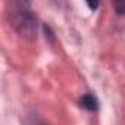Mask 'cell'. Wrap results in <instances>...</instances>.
<instances>
[{
	"label": "cell",
	"mask_w": 125,
	"mask_h": 125,
	"mask_svg": "<svg viewBox=\"0 0 125 125\" xmlns=\"http://www.w3.org/2000/svg\"><path fill=\"white\" fill-rule=\"evenodd\" d=\"M87 6H88L91 10H96V9L99 8V2H94V3H93V2H87Z\"/></svg>",
	"instance_id": "277c9868"
},
{
	"label": "cell",
	"mask_w": 125,
	"mask_h": 125,
	"mask_svg": "<svg viewBox=\"0 0 125 125\" xmlns=\"http://www.w3.org/2000/svg\"><path fill=\"white\" fill-rule=\"evenodd\" d=\"M32 125H49L47 122H44V121H35Z\"/></svg>",
	"instance_id": "5b68a950"
},
{
	"label": "cell",
	"mask_w": 125,
	"mask_h": 125,
	"mask_svg": "<svg viewBox=\"0 0 125 125\" xmlns=\"http://www.w3.org/2000/svg\"><path fill=\"white\" fill-rule=\"evenodd\" d=\"M9 21L13 30L24 38L32 40L37 37V16L28 2H13L9 5Z\"/></svg>",
	"instance_id": "6da1fadb"
},
{
	"label": "cell",
	"mask_w": 125,
	"mask_h": 125,
	"mask_svg": "<svg viewBox=\"0 0 125 125\" xmlns=\"http://www.w3.org/2000/svg\"><path fill=\"white\" fill-rule=\"evenodd\" d=\"M80 106L85 110H90V112H94L99 109V102H97V97L91 93H85L83 94V97L80 99Z\"/></svg>",
	"instance_id": "7a4b0ae2"
},
{
	"label": "cell",
	"mask_w": 125,
	"mask_h": 125,
	"mask_svg": "<svg viewBox=\"0 0 125 125\" xmlns=\"http://www.w3.org/2000/svg\"><path fill=\"white\" fill-rule=\"evenodd\" d=\"M116 15H125V0H118V2L112 3Z\"/></svg>",
	"instance_id": "3957f363"
}]
</instances>
